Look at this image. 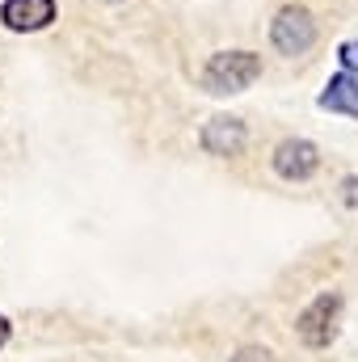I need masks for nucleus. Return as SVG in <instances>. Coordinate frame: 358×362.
Listing matches in <instances>:
<instances>
[{"mask_svg":"<svg viewBox=\"0 0 358 362\" xmlns=\"http://www.w3.org/2000/svg\"><path fill=\"white\" fill-rule=\"evenodd\" d=\"M262 76V55L253 51H215L202 68V89L211 97H236Z\"/></svg>","mask_w":358,"mask_h":362,"instance_id":"f257e3e1","label":"nucleus"},{"mask_svg":"<svg viewBox=\"0 0 358 362\" xmlns=\"http://www.w3.org/2000/svg\"><path fill=\"white\" fill-rule=\"evenodd\" d=\"M342 325V295L337 291H321L299 316H295V333L308 350H329Z\"/></svg>","mask_w":358,"mask_h":362,"instance_id":"f03ea898","label":"nucleus"},{"mask_svg":"<svg viewBox=\"0 0 358 362\" xmlns=\"http://www.w3.org/2000/svg\"><path fill=\"white\" fill-rule=\"evenodd\" d=\"M270 42L278 55L295 59V55H308L312 42H316V17L304 8V4H287L278 8V17L270 21Z\"/></svg>","mask_w":358,"mask_h":362,"instance_id":"7ed1b4c3","label":"nucleus"},{"mask_svg":"<svg viewBox=\"0 0 358 362\" xmlns=\"http://www.w3.org/2000/svg\"><path fill=\"white\" fill-rule=\"evenodd\" d=\"M270 165H274V173L282 181H308L321 169V152H316L312 139H282L274 148V160Z\"/></svg>","mask_w":358,"mask_h":362,"instance_id":"20e7f679","label":"nucleus"},{"mask_svg":"<svg viewBox=\"0 0 358 362\" xmlns=\"http://www.w3.org/2000/svg\"><path fill=\"white\" fill-rule=\"evenodd\" d=\"M55 13H59L55 0H4L0 4V21L13 34H38L55 21Z\"/></svg>","mask_w":358,"mask_h":362,"instance_id":"39448f33","label":"nucleus"},{"mask_svg":"<svg viewBox=\"0 0 358 362\" xmlns=\"http://www.w3.org/2000/svg\"><path fill=\"white\" fill-rule=\"evenodd\" d=\"M245 139H249L245 122H241V118H228V114L211 118V122L198 131V144H202V152H211V156H236V152L245 148Z\"/></svg>","mask_w":358,"mask_h":362,"instance_id":"423d86ee","label":"nucleus"},{"mask_svg":"<svg viewBox=\"0 0 358 362\" xmlns=\"http://www.w3.org/2000/svg\"><path fill=\"white\" fill-rule=\"evenodd\" d=\"M316 105L321 110H329V114H346V118H358V76L354 72H337V76H329V85L325 93L316 97Z\"/></svg>","mask_w":358,"mask_h":362,"instance_id":"0eeeda50","label":"nucleus"},{"mask_svg":"<svg viewBox=\"0 0 358 362\" xmlns=\"http://www.w3.org/2000/svg\"><path fill=\"white\" fill-rule=\"evenodd\" d=\"M337 59H342V68H346V72H358V38H350V42H342Z\"/></svg>","mask_w":358,"mask_h":362,"instance_id":"6e6552de","label":"nucleus"},{"mask_svg":"<svg viewBox=\"0 0 358 362\" xmlns=\"http://www.w3.org/2000/svg\"><path fill=\"white\" fill-rule=\"evenodd\" d=\"M342 202H346L350 211H358V177H346V181H342Z\"/></svg>","mask_w":358,"mask_h":362,"instance_id":"1a4fd4ad","label":"nucleus"},{"mask_svg":"<svg viewBox=\"0 0 358 362\" xmlns=\"http://www.w3.org/2000/svg\"><path fill=\"white\" fill-rule=\"evenodd\" d=\"M232 362H270V354H266V350H241Z\"/></svg>","mask_w":358,"mask_h":362,"instance_id":"9d476101","label":"nucleus"},{"mask_svg":"<svg viewBox=\"0 0 358 362\" xmlns=\"http://www.w3.org/2000/svg\"><path fill=\"white\" fill-rule=\"evenodd\" d=\"M4 341H8V320L0 316V350H4Z\"/></svg>","mask_w":358,"mask_h":362,"instance_id":"9b49d317","label":"nucleus"},{"mask_svg":"<svg viewBox=\"0 0 358 362\" xmlns=\"http://www.w3.org/2000/svg\"><path fill=\"white\" fill-rule=\"evenodd\" d=\"M105 4H118V0H105Z\"/></svg>","mask_w":358,"mask_h":362,"instance_id":"f8f14e48","label":"nucleus"}]
</instances>
